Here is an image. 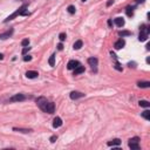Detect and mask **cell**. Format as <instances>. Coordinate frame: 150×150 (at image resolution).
Listing matches in <instances>:
<instances>
[{"label": "cell", "mask_w": 150, "mask_h": 150, "mask_svg": "<svg viewBox=\"0 0 150 150\" xmlns=\"http://www.w3.org/2000/svg\"><path fill=\"white\" fill-rule=\"evenodd\" d=\"M29 51H31V47L26 46V47H23V49H22V54H26L27 52H29Z\"/></svg>", "instance_id": "obj_28"}, {"label": "cell", "mask_w": 150, "mask_h": 150, "mask_svg": "<svg viewBox=\"0 0 150 150\" xmlns=\"http://www.w3.org/2000/svg\"><path fill=\"white\" fill-rule=\"evenodd\" d=\"M124 45H126V41L121 38V39H118L117 41L114 43V47H115V49H121V48L124 47Z\"/></svg>", "instance_id": "obj_9"}, {"label": "cell", "mask_w": 150, "mask_h": 150, "mask_svg": "<svg viewBox=\"0 0 150 150\" xmlns=\"http://www.w3.org/2000/svg\"><path fill=\"white\" fill-rule=\"evenodd\" d=\"M54 111H55V104H54L53 102H48V104H47V107H46V110H45V113H48V114H53Z\"/></svg>", "instance_id": "obj_8"}, {"label": "cell", "mask_w": 150, "mask_h": 150, "mask_svg": "<svg viewBox=\"0 0 150 150\" xmlns=\"http://www.w3.org/2000/svg\"><path fill=\"white\" fill-rule=\"evenodd\" d=\"M21 45L23 46V47L28 46V45H29V39H28V38H27V39H23V40L21 41Z\"/></svg>", "instance_id": "obj_26"}, {"label": "cell", "mask_w": 150, "mask_h": 150, "mask_svg": "<svg viewBox=\"0 0 150 150\" xmlns=\"http://www.w3.org/2000/svg\"><path fill=\"white\" fill-rule=\"evenodd\" d=\"M81 47H82V40H77V41H75V43L73 45V48L76 49V51L80 49Z\"/></svg>", "instance_id": "obj_19"}, {"label": "cell", "mask_w": 150, "mask_h": 150, "mask_svg": "<svg viewBox=\"0 0 150 150\" xmlns=\"http://www.w3.org/2000/svg\"><path fill=\"white\" fill-rule=\"evenodd\" d=\"M23 60H25V61H31V60H32V56H31V55H26V56L23 58Z\"/></svg>", "instance_id": "obj_30"}, {"label": "cell", "mask_w": 150, "mask_h": 150, "mask_svg": "<svg viewBox=\"0 0 150 150\" xmlns=\"http://www.w3.org/2000/svg\"><path fill=\"white\" fill-rule=\"evenodd\" d=\"M134 7H131V6H128L127 8H126V13H127V15L128 17H133L134 15Z\"/></svg>", "instance_id": "obj_20"}, {"label": "cell", "mask_w": 150, "mask_h": 150, "mask_svg": "<svg viewBox=\"0 0 150 150\" xmlns=\"http://www.w3.org/2000/svg\"><path fill=\"white\" fill-rule=\"evenodd\" d=\"M83 72H85V67L79 64V66L74 69V75H79V74H81V73H83Z\"/></svg>", "instance_id": "obj_16"}, {"label": "cell", "mask_w": 150, "mask_h": 150, "mask_svg": "<svg viewBox=\"0 0 150 150\" xmlns=\"http://www.w3.org/2000/svg\"><path fill=\"white\" fill-rule=\"evenodd\" d=\"M128 66L130 67V68H131V67H133V68H135V63H134V62H133V63H131V62H129Z\"/></svg>", "instance_id": "obj_34"}, {"label": "cell", "mask_w": 150, "mask_h": 150, "mask_svg": "<svg viewBox=\"0 0 150 150\" xmlns=\"http://www.w3.org/2000/svg\"><path fill=\"white\" fill-rule=\"evenodd\" d=\"M13 28H11V29H8V31H6L5 33H1L0 34V40H6V39H8V38H11L12 34H13Z\"/></svg>", "instance_id": "obj_6"}, {"label": "cell", "mask_w": 150, "mask_h": 150, "mask_svg": "<svg viewBox=\"0 0 150 150\" xmlns=\"http://www.w3.org/2000/svg\"><path fill=\"white\" fill-rule=\"evenodd\" d=\"M113 4H114V0H109V1H108V2H107V6H108V7H109V6H111Z\"/></svg>", "instance_id": "obj_33"}, {"label": "cell", "mask_w": 150, "mask_h": 150, "mask_svg": "<svg viewBox=\"0 0 150 150\" xmlns=\"http://www.w3.org/2000/svg\"><path fill=\"white\" fill-rule=\"evenodd\" d=\"M61 126H62V120L59 117V116H56L53 121V127L54 128H60Z\"/></svg>", "instance_id": "obj_11"}, {"label": "cell", "mask_w": 150, "mask_h": 150, "mask_svg": "<svg viewBox=\"0 0 150 150\" xmlns=\"http://www.w3.org/2000/svg\"><path fill=\"white\" fill-rule=\"evenodd\" d=\"M58 49H59V51H62V49H63V45H62V43H59V45H58Z\"/></svg>", "instance_id": "obj_32"}, {"label": "cell", "mask_w": 150, "mask_h": 150, "mask_svg": "<svg viewBox=\"0 0 150 150\" xmlns=\"http://www.w3.org/2000/svg\"><path fill=\"white\" fill-rule=\"evenodd\" d=\"M79 64H80L79 61H76V60H70V61L67 63V68H68L69 70H72V69H75Z\"/></svg>", "instance_id": "obj_7"}, {"label": "cell", "mask_w": 150, "mask_h": 150, "mask_svg": "<svg viewBox=\"0 0 150 150\" xmlns=\"http://www.w3.org/2000/svg\"><path fill=\"white\" fill-rule=\"evenodd\" d=\"M137 85H138L139 88H149V87H150V82H149V81H141V82H138Z\"/></svg>", "instance_id": "obj_17"}, {"label": "cell", "mask_w": 150, "mask_h": 150, "mask_svg": "<svg viewBox=\"0 0 150 150\" xmlns=\"http://www.w3.org/2000/svg\"><path fill=\"white\" fill-rule=\"evenodd\" d=\"M87 61H88V63H89L90 66H92V67H93V69H96L97 62H98L96 58H89V59H88Z\"/></svg>", "instance_id": "obj_12"}, {"label": "cell", "mask_w": 150, "mask_h": 150, "mask_svg": "<svg viewBox=\"0 0 150 150\" xmlns=\"http://www.w3.org/2000/svg\"><path fill=\"white\" fill-rule=\"evenodd\" d=\"M82 1H87V0H82Z\"/></svg>", "instance_id": "obj_38"}, {"label": "cell", "mask_w": 150, "mask_h": 150, "mask_svg": "<svg viewBox=\"0 0 150 150\" xmlns=\"http://www.w3.org/2000/svg\"><path fill=\"white\" fill-rule=\"evenodd\" d=\"M26 100V96L23 95V94H15L14 96H12L10 98V101L11 102H22V101H25Z\"/></svg>", "instance_id": "obj_5"}, {"label": "cell", "mask_w": 150, "mask_h": 150, "mask_svg": "<svg viewBox=\"0 0 150 150\" xmlns=\"http://www.w3.org/2000/svg\"><path fill=\"white\" fill-rule=\"evenodd\" d=\"M138 103H139V106H141V107H143V108H149L150 107V103L148 102V101H144V100L139 101Z\"/></svg>", "instance_id": "obj_21"}, {"label": "cell", "mask_w": 150, "mask_h": 150, "mask_svg": "<svg viewBox=\"0 0 150 150\" xmlns=\"http://www.w3.org/2000/svg\"><path fill=\"white\" fill-rule=\"evenodd\" d=\"M138 142H139V138H138V137H134V138H130V139H129V143H128L129 148H130L131 150H138V149H139Z\"/></svg>", "instance_id": "obj_3"}, {"label": "cell", "mask_w": 150, "mask_h": 150, "mask_svg": "<svg viewBox=\"0 0 150 150\" xmlns=\"http://www.w3.org/2000/svg\"><path fill=\"white\" fill-rule=\"evenodd\" d=\"M48 102H49V101H47V98H46V97H43V96L39 97V98L36 100V104H38V107L40 108L41 110H43V111L46 110V107H47Z\"/></svg>", "instance_id": "obj_4"}, {"label": "cell", "mask_w": 150, "mask_h": 150, "mask_svg": "<svg viewBox=\"0 0 150 150\" xmlns=\"http://www.w3.org/2000/svg\"><path fill=\"white\" fill-rule=\"evenodd\" d=\"M2 59H4V55H2V54L0 53V60H2Z\"/></svg>", "instance_id": "obj_37"}, {"label": "cell", "mask_w": 150, "mask_h": 150, "mask_svg": "<svg viewBox=\"0 0 150 150\" xmlns=\"http://www.w3.org/2000/svg\"><path fill=\"white\" fill-rule=\"evenodd\" d=\"M49 66H52V67H54L55 66V55H51V58H49Z\"/></svg>", "instance_id": "obj_25"}, {"label": "cell", "mask_w": 150, "mask_h": 150, "mask_svg": "<svg viewBox=\"0 0 150 150\" xmlns=\"http://www.w3.org/2000/svg\"><path fill=\"white\" fill-rule=\"evenodd\" d=\"M69 96H70L72 100H77V98L83 97V96H85V94H83V93H80V92H72Z\"/></svg>", "instance_id": "obj_10"}, {"label": "cell", "mask_w": 150, "mask_h": 150, "mask_svg": "<svg viewBox=\"0 0 150 150\" xmlns=\"http://www.w3.org/2000/svg\"><path fill=\"white\" fill-rule=\"evenodd\" d=\"M111 25H113V21H111V20H108V26L111 27Z\"/></svg>", "instance_id": "obj_36"}, {"label": "cell", "mask_w": 150, "mask_h": 150, "mask_svg": "<svg viewBox=\"0 0 150 150\" xmlns=\"http://www.w3.org/2000/svg\"><path fill=\"white\" fill-rule=\"evenodd\" d=\"M13 131H18V133H23V134H27V133H31L32 129H23V128H13Z\"/></svg>", "instance_id": "obj_18"}, {"label": "cell", "mask_w": 150, "mask_h": 150, "mask_svg": "<svg viewBox=\"0 0 150 150\" xmlns=\"http://www.w3.org/2000/svg\"><path fill=\"white\" fill-rule=\"evenodd\" d=\"M118 35L120 36H128V35H131V32H129V31H120L118 32Z\"/></svg>", "instance_id": "obj_22"}, {"label": "cell", "mask_w": 150, "mask_h": 150, "mask_svg": "<svg viewBox=\"0 0 150 150\" xmlns=\"http://www.w3.org/2000/svg\"><path fill=\"white\" fill-rule=\"evenodd\" d=\"M114 23H115L117 27H122V26H124V19H123V18H116V19L114 20Z\"/></svg>", "instance_id": "obj_15"}, {"label": "cell", "mask_w": 150, "mask_h": 150, "mask_svg": "<svg viewBox=\"0 0 150 150\" xmlns=\"http://www.w3.org/2000/svg\"><path fill=\"white\" fill-rule=\"evenodd\" d=\"M56 139H58V136H55V135H54V136H52V137H51V142H52V143H54Z\"/></svg>", "instance_id": "obj_31"}, {"label": "cell", "mask_w": 150, "mask_h": 150, "mask_svg": "<svg viewBox=\"0 0 150 150\" xmlns=\"http://www.w3.org/2000/svg\"><path fill=\"white\" fill-rule=\"evenodd\" d=\"M59 39H60V41H64L66 40V33H60Z\"/></svg>", "instance_id": "obj_27"}, {"label": "cell", "mask_w": 150, "mask_h": 150, "mask_svg": "<svg viewBox=\"0 0 150 150\" xmlns=\"http://www.w3.org/2000/svg\"><path fill=\"white\" fill-rule=\"evenodd\" d=\"M115 68H116L117 70H120V72H122V67H120V63H118L117 61L115 62Z\"/></svg>", "instance_id": "obj_29"}, {"label": "cell", "mask_w": 150, "mask_h": 150, "mask_svg": "<svg viewBox=\"0 0 150 150\" xmlns=\"http://www.w3.org/2000/svg\"><path fill=\"white\" fill-rule=\"evenodd\" d=\"M148 34H149V28L147 26H142L139 35H138V40L139 41H145L148 39Z\"/></svg>", "instance_id": "obj_2"}, {"label": "cell", "mask_w": 150, "mask_h": 150, "mask_svg": "<svg viewBox=\"0 0 150 150\" xmlns=\"http://www.w3.org/2000/svg\"><path fill=\"white\" fill-rule=\"evenodd\" d=\"M18 15H29V12H28V10H27V4H23L18 11H15L13 14H11L10 17H7V18L4 20V22L11 21V20H13L14 18H17Z\"/></svg>", "instance_id": "obj_1"}, {"label": "cell", "mask_w": 150, "mask_h": 150, "mask_svg": "<svg viewBox=\"0 0 150 150\" xmlns=\"http://www.w3.org/2000/svg\"><path fill=\"white\" fill-rule=\"evenodd\" d=\"M107 144L109 145V147H117V145L121 144V139H120V138H115V139H113V141H109Z\"/></svg>", "instance_id": "obj_14"}, {"label": "cell", "mask_w": 150, "mask_h": 150, "mask_svg": "<svg viewBox=\"0 0 150 150\" xmlns=\"http://www.w3.org/2000/svg\"><path fill=\"white\" fill-rule=\"evenodd\" d=\"M142 117L145 118V120H150V111L149 110H144L142 113Z\"/></svg>", "instance_id": "obj_24"}, {"label": "cell", "mask_w": 150, "mask_h": 150, "mask_svg": "<svg viewBox=\"0 0 150 150\" xmlns=\"http://www.w3.org/2000/svg\"><path fill=\"white\" fill-rule=\"evenodd\" d=\"M67 11H68L69 14H74L75 12H76V8H75V6H73V5H69L68 8H67Z\"/></svg>", "instance_id": "obj_23"}, {"label": "cell", "mask_w": 150, "mask_h": 150, "mask_svg": "<svg viewBox=\"0 0 150 150\" xmlns=\"http://www.w3.org/2000/svg\"><path fill=\"white\" fill-rule=\"evenodd\" d=\"M38 76H39V73L35 72V70H28L26 73V77H28V79H35Z\"/></svg>", "instance_id": "obj_13"}, {"label": "cell", "mask_w": 150, "mask_h": 150, "mask_svg": "<svg viewBox=\"0 0 150 150\" xmlns=\"http://www.w3.org/2000/svg\"><path fill=\"white\" fill-rule=\"evenodd\" d=\"M145 0H136V4H143Z\"/></svg>", "instance_id": "obj_35"}]
</instances>
